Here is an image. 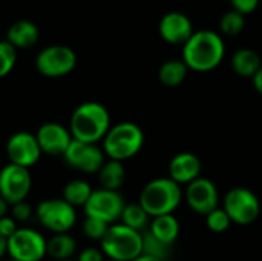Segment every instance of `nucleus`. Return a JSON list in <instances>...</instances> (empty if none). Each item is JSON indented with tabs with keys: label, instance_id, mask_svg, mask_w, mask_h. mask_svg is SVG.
I'll list each match as a JSON object with an SVG mask.
<instances>
[{
	"label": "nucleus",
	"instance_id": "obj_13",
	"mask_svg": "<svg viewBox=\"0 0 262 261\" xmlns=\"http://www.w3.org/2000/svg\"><path fill=\"white\" fill-rule=\"evenodd\" d=\"M6 155L9 163L29 169L34 166L41 155V149L38 146L35 134L20 131L12 134L6 142Z\"/></svg>",
	"mask_w": 262,
	"mask_h": 261
},
{
	"label": "nucleus",
	"instance_id": "obj_15",
	"mask_svg": "<svg viewBox=\"0 0 262 261\" xmlns=\"http://www.w3.org/2000/svg\"><path fill=\"white\" fill-rule=\"evenodd\" d=\"M37 142L41 149V154L48 155H64L69 145L72 143V134L68 128L60 123H45L38 128Z\"/></svg>",
	"mask_w": 262,
	"mask_h": 261
},
{
	"label": "nucleus",
	"instance_id": "obj_17",
	"mask_svg": "<svg viewBox=\"0 0 262 261\" xmlns=\"http://www.w3.org/2000/svg\"><path fill=\"white\" fill-rule=\"evenodd\" d=\"M201 171L203 163L200 157L192 152H180L169 163V178H172L180 186H187L193 180L200 178Z\"/></svg>",
	"mask_w": 262,
	"mask_h": 261
},
{
	"label": "nucleus",
	"instance_id": "obj_4",
	"mask_svg": "<svg viewBox=\"0 0 262 261\" xmlns=\"http://www.w3.org/2000/svg\"><path fill=\"white\" fill-rule=\"evenodd\" d=\"M144 145L143 129L132 122L112 125L103 138V152L109 160L124 162L135 157Z\"/></svg>",
	"mask_w": 262,
	"mask_h": 261
},
{
	"label": "nucleus",
	"instance_id": "obj_20",
	"mask_svg": "<svg viewBox=\"0 0 262 261\" xmlns=\"http://www.w3.org/2000/svg\"><path fill=\"white\" fill-rule=\"evenodd\" d=\"M149 232L167 246H173L180 235V222L173 214L154 217L149 226Z\"/></svg>",
	"mask_w": 262,
	"mask_h": 261
},
{
	"label": "nucleus",
	"instance_id": "obj_5",
	"mask_svg": "<svg viewBox=\"0 0 262 261\" xmlns=\"http://www.w3.org/2000/svg\"><path fill=\"white\" fill-rule=\"evenodd\" d=\"M100 249L109 260H135L143 254V232L134 231L123 223L111 225L100 242Z\"/></svg>",
	"mask_w": 262,
	"mask_h": 261
},
{
	"label": "nucleus",
	"instance_id": "obj_27",
	"mask_svg": "<svg viewBox=\"0 0 262 261\" xmlns=\"http://www.w3.org/2000/svg\"><path fill=\"white\" fill-rule=\"evenodd\" d=\"M170 249H172V246L161 243L149 231L143 232V254L150 255V257L161 261H166L170 257Z\"/></svg>",
	"mask_w": 262,
	"mask_h": 261
},
{
	"label": "nucleus",
	"instance_id": "obj_23",
	"mask_svg": "<svg viewBox=\"0 0 262 261\" xmlns=\"http://www.w3.org/2000/svg\"><path fill=\"white\" fill-rule=\"evenodd\" d=\"M187 72H189V68L183 62V58L181 60H167L158 69V80L161 82V85H164L167 88H177L186 80Z\"/></svg>",
	"mask_w": 262,
	"mask_h": 261
},
{
	"label": "nucleus",
	"instance_id": "obj_21",
	"mask_svg": "<svg viewBox=\"0 0 262 261\" xmlns=\"http://www.w3.org/2000/svg\"><path fill=\"white\" fill-rule=\"evenodd\" d=\"M100 188L109 191H120V188L126 182V169L123 162L106 160L101 169L98 171Z\"/></svg>",
	"mask_w": 262,
	"mask_h": 261
},
{
	"label": "nucleus",
	"instance_id": "obj_12",
	"mask_svg": "<svg viewBox=\"0 0 262 261\" xmlns=\"http://www.w3.org/2000/svg\"><path fill=\"white\" fill-rule=\"evenodd\" d=\"M68 166L84 174H98L106 162V155L98 145L72 140L63 155Z\"/></svg>",
	"mask_w": 262,
	"mask_h": 261
},
{
	"label": "nucleus",
	"instance_id": "obj_8",
	"mask_svg": "<svg viewBox=\"0 0 262 261\" xmlns=\"http://www.w3.org/2000/svg\"><path fill=\"white\" fill-rule=\"evenodd\" d=\"M77 66V54L64 45H51L43 48L35 57L37 71L48 78H58L71 74Z\"/></svg>",
	"mask_w": 262,
	"mask_h": 261
},
{
	"label": "nucleus",
	"instance_id": "obj_29",
	"mask_svg": "<svg viewBox=\"0 0 262 261\" xmlns=\"http://www.w3.org/2000/svg\"><path fill=\"white\" fill-rule=\"evenodd\" d=\"M17 49L6 40H0V78L6 77L15 66Z\"/></svg>",
	"mask_w": 262,
	"mask_h": 261
},
{
	"label": "nucleus",
	"instance_id": "obj_2",
	"mask_svg": "<svg viewBox=\"0 0 262 261\" xmlns=\"http://www.w3.org/2000/svg\"><path fill=\"white\" fill-rule=\"evenodd\" d=\"M111 126V114L106 106L98 102H84L78 105L69 122L72 138L92 145L103 142Z\"/></svg>",
	"mask_w": 262,
	"mask_h": 261
},
{
	"label": "nucleus",
	"instance_id": "obj_22",
	"mask_svg": "<svg viewBox=\"0 0 262 261\" xmlns=\"http://www.w3.org/2000/svg\"><path fill=\"white\" fill-rule=\"evenodd\" d=\"M77 251V243L72 235L68 234H54L48 240L46 254L55 261H68L74 257Z\"/></svg>",
	"mask_w": 262,
	"mask_h": 261
},
{
	"label": "nucleus",
	"instance_id": "obj_33",
	"mask_svg": "<svg viewBox=\"0 0 262 261\" xmlns=\"http://www.w3.org/2000/svg\"><path fill=\"white\" fill-rule=\"evenodd\" d=\"M17 222L11 215H5L0 218V235L3 238H11L17 232Z\"/></svg>",
	"mask_w": 262,
	"mask_h": 261
},
{
	"label": "nucleus",
	"instance_id": "obj_10",
	"mask_svg": "<svg viewBox=\"0 0 262 261\" xmlns=\"http://www.w3.org/2000/svg\"><path fill=\"white\" fill-rule=\"evenodd\" d=\"M126 203L118 191H109L98 188L92 191L91 198L84 205L86 217L98 218L107 225H115L120 222Z\"/></svg>",
	"mask_w": 262,
	"mask_h": 261
},
{
	"label": "nucleus",
	"instance_id": "obj_28",
	"mask_svg": "<svg viewBox=\"0 0 262 261\" xmlns=\"http://www.w3.org/2000/svg\"><path fill=\"white\" fill-rule=\"evenodd\" d=\"M206 225L209 231L215 234H223L232 226V220L223 208H216L206 215Z\"/></svg>",
	"mask_w": 262,
	"mask_h": 261
},
{
	"label": "nucleus",
	"instance_id": "obj_32",
	"mask_svg": "<svg viewBox=\"0 0 262 261\" xmlns=\"http://www.w3.org/2000/svg\"><path fill=\"white\" fill-rule=\"evenodd\" d=\"M261 0H230L232 9L241 12L243 15L252 14L256 11V8L259 6Z\"/></svg>",
	"mask_w": 262,
	"mask_h": 261
},
{
	"label": "nucleus",
	"instance_id": "obj_14",
	"mask_svg": "<svg viewBox=\"0 0 262 261\" xmlns=\"http://www.w3.org/2000/svg\"><path fill=\"white\" fill-rule=\"evenodd\" d=\"M184 200L195 214L206 217L209 212L218 208L220 192L212 180L200 177L186 186Z\"/></svg>",
	"mask_w": 262,
	"mask_h": 261
},
{
	"label": "nucleus",
	"instance_id": "obj_11",
	"mask_svg": "<svg viewBox=\"0 0 262 261\" xmlns=\"http://www.w3.org/2000/svg\"><path fill=\"white\" fill-rule=\"evenodd\" d=\"M32 177L29 169L8 163L0 171V195L8 202V205H15L25 202L31 192Z\"/></svg>",
	"mask_w": 262,
	"mask_h": 261
},
{
	"label": "nucleus",
	"instance_id": "obj_6",
	"mask_svg": "<svg viewBox=\"0 0 262 261\" xmlns=\"http://www.w3.org/2000/svg\"><path fill=\"white\" fill-rule=\"evenodd\" d=\"M38 223L52 234H68L77 223V211L63 198H48L35 209Z\"/></svg>",
	"mask_w": 262,
	"mask_h": 261
},
{
	"label": "nucleus",
	"instance_id": "obj_37",
	"mask_svg": "<svg viewBox=\"0 0 262 261\" xmlns=\"http://www.w3.org/2000/svg\"><path fill=\"white\" fill-rule=\"evenodd\" d=\"M8 254V240L0 235V260Z\"/></svg>",
	"mask_w": 262,
	"mask_h": 261
},
{
	"label": "nucleus",
	"instance_id": "obj_26",
	"mask_svg": "<svg viewBox=\"0 0 262 261\" xmlns=\"http://www.w3.org/2000/svg\"><path fill=\"white\" fill-rule=\"evenodd\" d=\"M244 26H246V15H243L241 12L235 9H230L226 14H223L220 20V31L223 35H227V37L239 35Z\"/></svg>",
	"mask_w": 262,
	"mask_h": 261
},
{
	"label": "nucleus",
	"instance_id": "obj_38",
	"mask_svg": "<svg viewBox=\"0 0 262 261\" xmlns=\"http://www.w3.org/2000/svg\"><path fill=\"white\" fill-rule=\"evenodd\" d=\"M132 261H161L158 260V258H154V257H150V255H146V254H141L140 257H137L135 260Z\"/></svg>",
	"mask_w": 262,
	"mask_h": 261
},
{
	"label": "nucleus",
	"instance_id": "obj_1",
	"mask_svg": "<svg viewBox=\"0 0 262 261\" xmlns=\"http://www.w3.org/2000/svg\"><path fill=\"white\" fill-rule=\"evenodd\" d=\"M226 55L223 35L212 29L195 31L183 45V62L189 71L209 72L216 69Z\"/></svg>",
	"mask_w": 262,
	"mask_h": 261
},
{
	"label": "nucleus",
	"instance_id": "obj_39",
	"mask_svg": "<svg viewBox=\"0 0 262 261\" xmlns=\"http://www.w3.org/2000/svg\"><path fill=\"white\" fill-rule=\"evenodd\" d=\"M8 261H14V260H11V258H9V260H8Z\"/></svg>",
	"mask_w": 262,
	"mask_h": 261
},
{
	"label": "nucleus",
	"instance_id": "obj_7",
	"mask_svg": "<svg viewBox=\"0 0 262 261\" xmlns=\"http://www.w3.org/2000/svg\"><path fill=\"white\" fill-rule=\"evenodd\" d=\"M223 209L227 212L232 223L249 226L258 220L261 214V202L253 191L236 186L226 194Z\"/></svg>",
	"mask_w": 262,
	"mask_h": 261
},
{
	"label": "nucleus",
	"instance_id": "obj_24",
	"mask_svg": "<svg viewBox=\"0 0 262 261\" xmlns=\"http://www.w3.org/2000/svg\"><path fill=\"white\" fill-rule=\"evenodd\" d=\"M92 191L94 189L88 182L81 178H75L66 183V186L63 188V200L74 208H84V205L91 198Z\"/></svg>",
	"mask_w": 262,
	"mask_h": 261
},
{
	"label": "nucleus",
	"instance_id": "obj_36",
	"mask_svg": "<svg viewBox=\"0 0 262 261\" xmlns=\"http://www.w3.org/2000/svg\"><path fill=\"white\" fill-rule=\"evenodd\" d=\"M9 205H8V202L0 195V218L2 217H5V215H8V211H9Z\"/></svg>",
	"mask_w": 262,
	"mask_h": 261
},
{
	"label": "nucleus",
	"instance_id": "obj_3",
	"mask_svg": "<svg viewBox=\"0 0 262 261\" xmlns=\"http://www.w3.org/2000/svg\"><path fill=\"white\" fill-rule=\"evenodd\" d=\"M184 192L178 183L169 177H160L150 180L140 192L138 203L149 214V217L173 214L181 205Z\"/></svg>",
	"mask_w": 262,
	"mask_h": 261
},
{
	"label": "nucleus",
	"instance_id": "obj_18",
	"mask_svg": "<svg viewBox=\"0 0 262 261\" xmlns=\"http://www.w3.org/2000/svg\"><path fill=\"white\" fill-rule=\"evenodd\" d=\"M38 26L31 20H17L6 31V42L15 49H28L38 42Z\"/></svg>",
	"mask_w": 262,
	"mask_h": 261
},
{
	"label": "nucleus",
	"instance_id": "obj_31",
	"mask_svg": "<svg viewBox=\"0 0 262 261\" xmlns=\"http://www.w3.org/2000/svg\"><path fill=\"white\" fill-rule=\"evenodd\" d=\"M32 215V208L29 203L25 202H18L15 205H11V217L17 222V223H23L28 222Z\"/></svg>",
	"mask_w": 262,
	"mask_h": 261
},
{
	"label": "nucleus",
	"instance_id": "obj_41",
	"mask_svg": "<svg viewBox=\"0 0 262 261\" xmlns=\"http://www.w3.org/2000/svg\"><path fill=\"white\" fill-rule=\"evenodd\" d=\"M107 261H114V260H107Z\"/></svg>",
	"mask_w": 262,
	"mask_h": 261
},
{
	"label": "nucleus",
	"instance_id": "obj_35",
	"mask_svg": "<svg viewBox=\"0 0 262 261\" xmlns=\"http://www.w3.org/2000/svg\"><path fill=\"white\" fill-rule=\"evenodd\" d=\"M252 82H253V86H255V89L259 92L262 95V66H261V69L256 72V75L252 78Z\"/></svg>",
	"mask_w": 262,
	"mask_h": 261
},
{
	"label": "nucleus",
	"instance_id": "obj_40",
	"mask_svg": "<svg viewBox=\"0 0 262 261\" xmlns=\"http://www.w3.org/2000/svg\"><path fill=\"white\" fill-rule=\"evenodd\" d=\"M68 261H75V260H68Z\"/></svg>",
	"mask_w": 262,
	"mask_h": 261
},
{
	"label": "nucleus",
	"instance_id": "obj_16",
	"mask_svg": "<svg viewBox=\"0 0 262 261\" xmlns=\"http://www.w3.org/2000/svg\"><path fill=\"white\" fill-rule=\"evenodd\" d=\"M158 32L161 38L170 45H184L195 32L192 20L178 11H170L164 14L158 25Z\"/></svg>",
	"mask_w": 262,
	"mask_h": 261
},
{
	"label": "nucleus",
	"instance_id": "obj_9",
	"mask_svg": "<svg viewBox=\"0 0 262 261\" xmlns=\"http://www.w3.org/2000/svg\"><path fill=\"white\" fill-rule=\"evenodd\" d=\"M48 240L32 228H18L8 238V255L14 261H41L46 254Z\"/></svg>",
	"mask_w": 262,
	"mask_h": 261
},
{
	"label": "nucleus",
	"instance_id": "obj_34",
	"mask_svg": "<svg viewBox=\"0 0 262 261\" xmlns=\"http://www.w3.org/2000/svg\"><path fill=\"white\" fill-rule=\"evenodd\" d=\"M104 254L98 248H86L78 254V258L75 261H104Z\"/></svg>",
	"mask_w": 262,
	"mask_h": 261
},
{
	"label": "nucleus",
	"instance_id": "obj_19",
	"mask_svg": "<svg viewBox=\"0 0 262 261\" xmlns=\"http://www.w3.org/2000/svg\"><path fill=\"white\" fill-rule=\"evenodd\" d=\"M232 69L236 75L244 78H253L256 72L261 69L262 62L259 54L250 48H241L235 51L230 60Z\"/></svg>",
	"mask_w": 262,
	"mask_h": 261
},
{
	"label": "nucleus",
	"instance_id": "obj_25",
	"mask_svg": "<svg viewBox=\"0 0 262 261\" xmlns=\"http://www.w3.org/2000/svg\"><path fill=\"white\" fill-rule=\"evenodd\" d=\"M149 214L143 209L140 203H130L124 206L120 222L134 231L144 232V229L149 226Z\"/></svg>",
	"mask_w": 262,
	"mask_h": 261
},
{
	"label": "nucleus",
	"instance_id": "obj_30",
	"mask_svg": "<svg viewBox=\"0 0 262 261\" xmlns=\"http://www.w3.org/2000/svg\"><path fill=\"white\" fill-rule=\"evenodd\" d=\"M111 225L98 220V218H92V217H86L83 222V232L88 238L95 240V242H101L103 237L106 235L107 229Z\"/></svg>",
	"mask_w": 262,
	"mask_h": 261
}]
</instances>
